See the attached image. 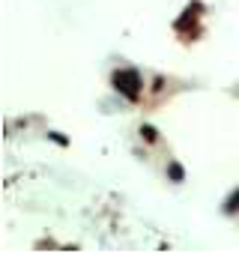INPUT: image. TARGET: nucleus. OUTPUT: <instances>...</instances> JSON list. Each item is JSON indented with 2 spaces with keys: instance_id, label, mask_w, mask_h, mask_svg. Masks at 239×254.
<instances>
[{
  "instance_id": "f257e3e1",
  "label": "nucleus",
  "mask_w": 239,
  "mask_h": 254,
  "mask_svg": "<svg viewBox=\"0 0 239 254\" xmlns=\"http://www.w3.org/2000/svg\"><path fill=\"white\" fill-rule=\"evenodd\" d=\"M111 81H114V87L123 93L129 102H138V99H141V87H144V81H141L138 69H117V72L111 75Z\"/></svg>"
},
{
  "instance_id": "f03ea898",
  "label": "nucleus",
  "mask_w": 239,
  "mask_h": 254,
  "mask_svg": "<svg viewBox=\"0 0 239 254\" xmlns=\"http://www.w3.org/2000/svg\"><path fill=\"white\" fill-rule=\"evenodd\" d=\"M141 135H144L147 144H156V141H159V132L153 129V126H141Z\"/></svg>"
},
{
  "instance_id": "7ed1b4c3",
  "label": "nucleus",
  "mask_w": 239,
  "mask_h": 254,
  "mask_svg": "<svg viewBox=\"0 0 239 254\" xmlns=\"http://www.w3.org/2000/svg\"><path fill=\"white\" fill-rule=\"evenodd\" d=\"M168 177H171L174 183H182V168H179V165H171V168H168Z\"/></svg>"
},
{
  "instance_id": "20e7f679",
  "label": "nucleus",
  "mask_w": 239,
  "mask_h": 254,
  "mask_svg": "<svg viewBox=\"0 0 239 254\" xmlns=\"http://www.w3.org/2000/svg\"><path fill=\"white\" fill-rule=\"evenodd\" d=\"M227 209L233 212V209H239V191H233L230 194V200H227Z\"/></svg>"
}]
</instances>
